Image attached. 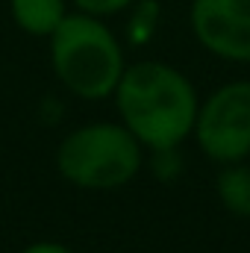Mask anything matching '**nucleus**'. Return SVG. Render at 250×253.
<instances>
[{
    "mask_svg": "<svg viewBox=\"0 0 250 253\" xmlns=\"http://www.w3.org/2000/svg\"><path fill=\"white\" fill-rule=\"evenodd\" d=\"M118 121L144 144L156 147H183L194 132L197 118V88L180 68L159 59H141L124 68L112 91Z\"/></svg>",
    "mask_w": 250,
    "mask_h": 253,
    "instance_id": "nucleus-1",
    "label": "nucleus"
},
{
    "mask_svg": "<svg viewBox=\"0 0 250 253\" xmlns=\"http://www.w3.org/2000/svg\"><path fill=\"white\" fill-rule=\"evenodd\" d=\"M56 80L80 100L112 97L126 68L124 44L103 18L74 12L47 39Z\"/></svg>",
    "mask_w": 250,
    "mask_h": 253,
    "instance_id": "nucleus-2",
    "label": "nucleus"
},
{
    "mask_svg": "<svg viewBox=\"0 0 250 253\" xmlns=\"http://www.w3.org/2000/svg\"><path fill=\"white\" fill-rule=\"evenodd\" d=\"M144 168V144L121 121L74 126L56 147V171L85 191H112L132 183Z\"/></svg>",
    "mask_w": 250,
    "mask_h": 253,
    "instance_id": "nucleus-3",
    "label": "nucleus"
},
{
    "mask_svg": "<svg viewBox=\"0 0 250 253\" xmlns=\"http://www.w3.org/2000/svg\"><path fill=\"white\" fill-rule=\"evenodd\" d=\"M191 138L206 159L227 165L250 156V80L218 85L200 100Z\"/></svg>",
    "mask_w": 250,
    "mask_h": 253,
    "instance_id": "nucleus-4",
    "label": "nucleus"
},
{
    "mask_svg": "<svg viewBox=\"0 0 250 253\" xmlns=\"http://www.w3.org/2000/svg\"><path fill=\"white\" fill-rule=\"evenodd\" d=\"M188 24L203 50L224 62H250V0H191Z\"/></svg>",
    "mask_w": 250,
    "mask_h": 253,
    "instance_id": "nucleus-5",
    "label": "nucleus"
},
{
    "mask_svg": "<svg viewBox=\"0 0 250 253\" xmlns=\"http://www.w3.org/2000/svg\"><path fill=\"white\" fill-rule=\"evenodd\" d=\"M9 15L21 33L33 39H50L71 9L68 0H9Z\"/></svg>",
    "mask_w": 250,
    "mask_h": 253,
    "instance_id": "nucleus-6",
    "label": "nucleus"
},
{
    "mask_svg": "<svg viewBox=\"0 0 250 253\" xmlns=\"http://www.w3.org/2000/svg\"><path fill=\"white\" fill-rule=\"evenodd\" d=\"M215 194L230 215L250 221V165L245 159L221 165L215 177Z\"/></svg>",
    "mask_w": 250,
    "mask_h": 253,
    "instance_id": "nucleus-7",
    "label": "nucleus"
},
{
    "mask_svg": "<svg viewBox=\"0 0 250 253\" xmlns=\"http://www.w3.org/2000/svg\"><path fill=\"white\" fill-rule=\"evenodd\" d=\"M162 21V6L159 0H135L126 9V42L132 47H144L153 42L156 30Z\"/></svg>",
    "mask_w": 250,
    "mask_h": 253,
    "instance_id": "nucleus-8",
    "label": "nucleus"
},
{
    "mask_svg": "<svg viewBox=\"0 0 250 253\" xmlns=\"http://www.w3.org/2000/svg\"><path fill=\"white\" fill-rule=\"evenodd\" d=\"M150 174L159 180V183H174L183 171V153L180 147H156L150 150Z\"/></svg>",
    "mask_w": 250,
    "mask_h": 253,
    "instance_id": "nucleus-9",
    "label": "nucleus"
},
{
    "mask_svg": "<svg viewBox=\"0 0 250 253\" xmlns=\"http://www.w3.org/2000/svg\"><path fill=\"white\" fill-rule=\"evenodd\" d=\"M135 0H71L74 12H83V15H94V18H115L126 12Z\"/></svg>",
    "mask_w": 250,
    "mask_h": 253,
    "instance_id": "nucleus-10",
    "label": "nucleus"
},
{
    "mask_svg": "<svg viewBox=\"0 0 250 253\" xmlns=\"http://www.w3.org/2000/svg\"><path fill=\"white\" fill-rule=\"evenodd\" d=\"M18 253H74L68 245H62V242H50V239H44V242H33V245H27L24 251Z\"/></svg>",
    "mask_w": 250,
    "mask_h": 253,
    "instance_id": "nucleus-11",
    "label": "nucleus"
}]
</instances>
